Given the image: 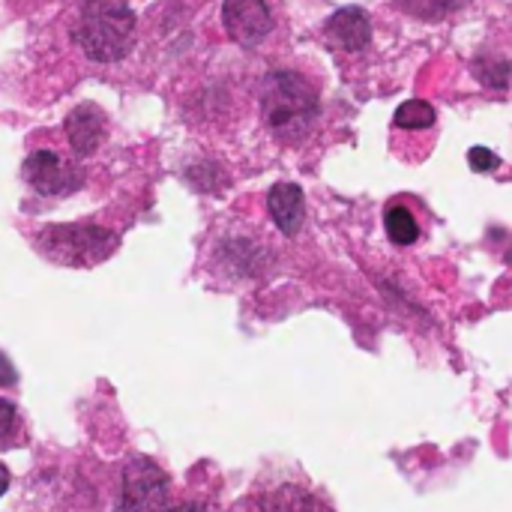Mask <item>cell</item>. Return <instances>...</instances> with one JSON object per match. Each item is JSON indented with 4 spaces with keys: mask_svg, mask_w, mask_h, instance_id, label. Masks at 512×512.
I'll list each match as a JSON object with an SVG mask.
<instances>
[{
    "mask_svg": "<svg viewBox=\"0 0 512 512\" xmlns=\"http://www.w3.org/2000/svg\"><path fill=\"white\" fill-rule=\"evenodd\" d=\"M264 510L267 512H321L318 501L312 495H306L297 486H282L276 489L270 498H264Z\"/></svg>",
    "mask_w": 512,
    "mask_h": 512,
    "instance_id": "8fae6325",
    "label": "cell"
},
{
    "mask_svg": "<svg viewBox=\"0 0 512 512\" xmlns=\"http://www.w3.org/2000/svg\"><path fill=\"white\" fill-rule=\"evenodd\" d=\"M435 120H438L435 108L429 102H423V99L402 102L399 111H396V117H393V123L399 129H429V126H435Z\"/></svg>",
    "mask_w": 512,
    "mask_h": 512,
    "instance_id": "7c38bea8",
    "label": "cell"
},
{
    "mask_svg": "<svg viewBox=\"0 0 512 512\" xmlns=\"http://www.w3.org/2000/svg\"><path fill=\"white\" fill-rule=\"evenodd\" d=\"M66 135L78 156H90L105 138V114L93 102H81L66 117Z\"/></svg>",
    "mask_w": 512,
    "mask_h": 512,
    "instance_id": "ba28073f",
    "label": "cell"
},
{
    "mask_svg": "<svg viewBox=\"0 0 512 512\" xmlns=\"http://www.w3.org/2000/svg\"><path fill=\"white\" fill-rule=\"evenodd\" d=\"M6 489H9V471H6V468L0 465V495H3Z\"/></svg>",
    "mask_w": 512,
    "mask_h": 512,
    "instance_id": "e0dca14e",
    "label": "cell"
},
{
    "mask_svg": "<svg viewBox=\"0 0 512 512\" xmlns=\"http://www.w3.org/2000/svg\"><path fill=\"white\" fill-rule=\"evenodd\" d=\"M39 246L48 258L81 267L108 258L117 246V237L93 225H54L39 234Z\"/></svg>",
    "mask_w": 512,
    "mask_h": 512,
    "instance_id": "3957f363",
    "label": "cell"
},
{
    "mask_svg": "<svg viewBox=\"0 0 512 512\" xmlns=\"http://www.w3.org/2000/svg\"><path fill=\"white\" fill-rule=\"evenodd\" d=\"M261 117L264 126L285 144L309 138L321 117L318 90L294 69H276L261 81Z\"/></svg>",
    "mask_w": 512,
    "mask_h": 512,
    "instance_id": "6da1fadb",
    "label": "cell"
},
{
    "mask_svg": "<svg viewBox=\"0 0 512 512\" xmlns=\"http://www.w3.org/2000/svg\"><path fill=\"white\" fill-rule=\"evenodd\" d=\"M135 27L138 21L126 0H84L75 39L90 60L114 63L132 51Z\"/></svg>",
    "mask_w": 512,
    "mask_h": 512,
    "instance_id": "7a4b0ae2",
    "label": "cell"
},
{
    "mask_svg": "<svg viewBox=\"0 0 512 512\" xmlns=\"http://www.w3.org/2000/svg\"><path fill=\"white\" fill-rule=\"evenodd\" d=\"M15 381V372H12V366L6 363V357H0V387H6V384H12Z\"/></svg>",
    "mask_w": 512,
    "mask_h": 512,
    "instance_id": "2e32d148",
    "label": "cell"
},
{
    "mask_svg": "<svg viewBox=\"0 0 512 512\" xmlns=\"http://www.w3.org/2000/svg\"><path fill=\"white\" fill-rule=\"evenodd\" d=\"M384 228H387V237L399 246H411L417 243L420 237V225L414 219V213L402 204H390L387 213H384Z\"/></svg>",
    "mask_w": 512,
    "mask_h": 512,
    "instance_id": "30bf717a",
    "label": "cell"
},
{
    "mask_svg": "<svg viewBox=\"0 0 512 512\" xmlns=\"http://www.w3.org/2000/svg\"><path fill=\"white\" fill-rule=\"evenodd\" d=\"M222 21L228 36L243 48L261 45V39H267L273 30V12L267 0H225Z\"/></svg>",
    "mask_w": 512,
    "mask_h": 512,
    "instance_id": "5b68a950",
    "label": "cell"
},
{
    "mask_svg": "<svg viewBox=\"0 0 512 512\" xmlns=\"http://www.w3.org/2000/svg\"><path fill=\"white\" fill-rule=\"evenodd\" d=\"M462 3H465V0H402V6H405L411 15H420V18H429V21L450 15V12L459 9Z\"/></svg>",
    "mask_w": 512,
    "mask_h": 512,
    "instance_id": "4fadbf2b",
    "label": "cell"
},
{
    "mask_svg": "<svg viewBox=\"0 0 512 512\" xmlns=\"http://www.w3.org/2000/svg\"><path fill=\"white\" fill-rule=\"evenodd\" d=\"M324 33H327V39L336 48H342V51H360L372 39V21H369V15L360 6H348V9H339V12H333L327 18Z\"/></svg>",
    "mask_w": 512,
    "mask_h": 512,
    "instance_id": "52a82bcc",
    "label": "cell"
},
{
    "mask_svg": "<svg viewBox=\"0 0 512 512\" xmlns=\"http://www.w3.org/2000/svg\"><path fill=\"white\" fill-rule=\"evenodd\" d=\"M114 512H174L168 477L150 459H132L123 471V489Z\"/></svg>",
    "mask_w": 512,
    "mask_h": 512,
    "instance_id": "277c9868",
    "label": "cell"
},
{
    "mask_svg": "<svg viewBox=\"0 0 512 512\" xmlns=\"http://www.w3.org/2000/svg\"><path fill=\"white\" fill-rule=\"evenodd\" d=\"M24 180L39 192V195H66L81 186V171L60 159L54 150H36L24 159L21 168Z\"/></svg>",
    "mask_w": 512,
    "mask_h": 512,
    "instance_id": "8992f818",
    "label": "cell"
},
{
    "mask_svg": "<svg viewBox=\"0 0 512 512\" xmlns=\"http://www.w3.org/2000/svg\"><path fill=\"white\" fill-rule=\"evenodd\" d=\"M12 429H15V405L0 402V438H9Z\"/></svg>",
    "mask_w": 512,
    "mask_h": 512,
    "instance_id": "9a60e30c",
    "label": "cell"
},
{
    "mask_svg": "<svg viewBox=\"0 0 512 512\" xmlns=\"http://www.w3.org/2000/svg\"><path fill=\"white\" fill-rule=\"evenodd\" d=\"M468 162H471V168L474 171H495L498 165H501V159H498V153H492L489 147H471V153H468Z\"/></svg>",
    "mask_w": 512,
    "mask_h": 512,
    "instance_id": "5bb4252c",
    "label": "cell"
},
{
    "mask_svg": "<svg viewBox=\"0 0 512 512\" xmlns=\"http://www.w3.org/2000/svg\"><path fill=\"white\" fill-rule=\"evenodd\" d=\"M270 216L285 237H294L306 219V195L297 183H276L267 195Z\"/></svg>",
    "mask_w": 512,
    "mask_h": 512,
    "instance_id": "9c48e42d",
    "label": "cell"
}]
</instances>
